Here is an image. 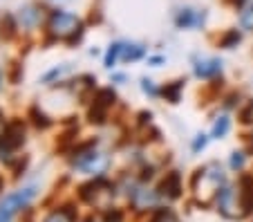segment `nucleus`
Instances as JSON below:
<instances>
[{
  "mask_svg": "<svg viewBox=\"0 0 253 222\" xmlns=\"http://www.w3.org/2000/svg\"><path fill=\"white\" fill-rule=\"evenodd\" d=\"M224 188V173H222L220 164H206L197 171L195 179H193V191H195L197 202L211 204L217 200L220 191Z\"/></svg>",
  "mask_w": 253,
  "mask_h": 222,
  "instance_id": "1",
  "label": "nucleus"
},
{
  "mask_svg": "<svg viewBox=\"0 0 253 222\" xmlns=\"http://www.w3.org/2000/svg\"><path fill=\"white\" fill-rule=\"evenodd\" d=\"M217 207L220 213L229 220H240V218L247 216V209H244L242 195H240V188L235 186H224L217 195Z\"/></svg>",
  "mask_w": 253,
  "mask_h": 222,
  "instance_id": "2",
  "label": "nucleus"
},
{
  "mask_svg": "<svg viewBox=\"0 0 253 222\" xmlns=\"http://www.w3.org/2000/svg\"><path fill=\"white\" fill-rule=\"evenodd\" d=\"M81 20L77 16L65 14V11H56V14L49 18V32L56 39H65V41H74L81 34Z\"/></svg>",
  "mask_w": 253,
  "mask_h": 222,
  "instance_id": "3",
  "label": "nucleus"
},
{
  "mask_svg": "<svg viewBox=\"0 0 253 222\" xmlns=\"http://www.w3.org/2000/svg\"><path fill=\"white\" fill-rule=\"evenodd\" d=\"M25 144V126L20 121H11L5 128V133H0V157L5 162H11V155Z\"/></svg>",
  "mask_w": 253,
  "mask_h": 222,
  "instance_id": "4",
  "label": "nucleus"
},
{
  "mask_svg": "<svg viewBox=\"0 0 253 222\" xmlns=\"http://www.w3.org/2000/svg\"><path fill=\"white\" fill-rule=\"evenodd\" d=\"M81 195H83V200H87V202L94 204V207L108 209V204L112 202V195H115V191H112V186L108 182H103V179H96V182H92V184H87V186L81 188Z\"/></svg>",
  "mask_w": 253,
  "mask_h": 222,
  "instance_id": "5",
  "label": "nucleus"
},
{
  "mask_svg": "<svg viewBox=\"0 0 253 222\" xmlns=\"http://www.w3.org/2000/svg\"><path fill=\"white\" fill-rule=\"evenodd\" d=\"M36 195V188L34 186H27L23 188V191H16V193H9L2 202H0V213L2 216H14L16 211H20V209H25L29 202H32V198Z\"/></svg>",
  "mask_w": 253,
  "mask_h": 222,
  "instance_id": "6",
  "label": "nucleus"
},
{
  "mask_svg": "<svg viewBox=\"0 0 253 222\" xmlns=\"http://www.w3.org/2000/svg\"><path fill=\"white\" fill-rule=\"evenodd\" d=\"M74 166L81 169L83 173H92V175H101L108 166V157L101 153H94V150H87V153H81L74 160Z\"/></svg>",
  "mask_w": 253,
  "mask_h": 222,
  "instance_id": "7",
  "label": "nucleus"
},
{
  "mask_svg": "<svg viewBox=\"0 0 253 222\" xmlns=\"http://www.w3.org/2000/svg\"><path fill=\"white\" fill-rule=\"evenodd\" d=\"M206 14L204 11H197V9H179L177 14V27H184V29H191V27H200L204 23Z\"/></svg>",
  "mask_w": 253,
  "mask_h": 222,
  "instance_id": "8",
  "label": "nucleus"
},
{
  "mask_svg": "<svg viewBox=\"0 0 253 222\" xmlns=\"http://www.w3.org/2000/svg\"><path fill=\"white\" fill-rule=\"evenodd\" d=\"M222 72V63L217 58H202V61L195 63V74L200 79H211L217 77Z\"/></svg>",
  "mask_w": 253,
  "mask_h": 222,
  "instance_id": "9",
  "label": "nucleus"
},
{
  "mask_svg": "<svg viewBox=\"0 0 253 222\" xmlns=\"http://www.w3.org/2000/svg\"><path fill=\"white\" fill-rule=\"evenodd\" d=\"M159 191H162V195H166V198H170V200L179 198V193H182V178H179V173L166 175V179L162 182Z\"/></svg>",
  "mask_w": 253,
  "mask_h": 222,
  "instance_id": "10",
  "label": "nucleus"
},
{
  "mask_svg": "<svg viewBox=\"0 0 253 222\" xmlns=\"http://www.w3.org/2000/svg\"><path fill=\"white\" fill-rule=\"evenodd\" d=\"M115 101V92L112 90H103V92H99V97H96V103H94V108H92V121H103V112H105V108L110 106V103Z\"/></svg>",
  "mask_w": 253,
  "mask_h": 222,
  "instance_id": "11",
  "label": "nucleus"
},
{
  "mask_svg": "<svg viewBox=\"0 0 253 222\" xmlns=\"http://www.w3.org/2000/svg\"><path fill=\"white\" fill-rule=\"evenodd\" d=\"M240 188V195H242V202H244V209H247V216L253 211V178L251 175H244L238 184Z\"/></svg>",
  "mask_w": 253,
  "mask_h": 222,
  "instance_id": "12",
  "label": "nucleus"
},
{
  "mask_svg": "<svg viewBox=\"0 0 253 222\" xmlns=\"http://www.w3.org/2000/svg\"><path fill=\"white\" fill-rule=\"evenodd\" d=\"M240 27L244 32H253V2L249 7H244L242 14H240Z\"/></svg>",
  "mask_w": 253,
  "mask_h": 222,
  "instance_id": "13",
  "label": "nucleus"
},
{
  "mask_svg": "<svg viewBox=\"0 0 253 222\" xmlns=\"http://www.w3.org/2000/svg\"><path fill=\"white\" fill-rule=\"evenodd\" d=\"M143 52H146V49H143L141 45H124V52H121V56H124L126 61H137V58L143 56Z\"/></svg>",
  "mask_w": 253,
  "mask_h": 222,
  "instance_id": "14",
  "label": "nucleus"
},
{
  "mask_svg": "<svg viewBox=\"0 0 253 222\" xmlns=\"http://www.w3.org/2000/svg\"><path fill=\"white\" fill-rule=\"evenodd\" d=\"M229 128H231V121H229V117H226V115H222L220 119L215 121V126H213V137H224L226 133H229Z\"/></svg>",
  "mask_w": 253,
  "mask_h": 222,
  "instance_id": "15",
  "label": "nucleus"
},
{
  "mask_svg": "<svg viewBox=\"0 0 253 222\" xmlns=\"http://www.w3.org/2000/svg\"><path fill=\"white\" fill-rule=\"evenodd\" d=\"M121 52H124V45H121V43H115V45H112L110 52H108V56H105V65H108V68H112V65L117 63V58L121 56Z\"/></svg>",
  "mask_w": 253,
  "mask_h": 222,
  "instance_id": "16",
  "label": "nucleus"
},
{
  "mask_svg": "<svg viewBox=\"0 0 253 222\" xmlns=\"http://www.w3.org/2000/svg\"><path fill=\"white\" fill-rule=\"evenodd\" d=\"M45 222H74V216H72V211H54L52 216H47Z\"/></svg>",
  "mask_w": 253,
  "mask_h": 222,
  "instance_id": "17",
  "label": "nucleus"
},
{
  "mask_svg": "<svg viewBox=\"0 0 253 222\" xmlns=\"http://www.w3.org/2000/svg\"><path fill=\"white\" fill-rule=\"evenodd\" d=\"M240 43V34H238V29H231L229 34L222 39V45L224 47H233V45H238Z\"/></svg>",
  "mask_w": 253,
  "mask_h": 222,
  "instance_id": "18",
  "label": "nucleus"
},
{
  "mask_svg": "<svg viewBox=\"0 0 253 222\" xmlns=\"http://www.w3.org/2000/svg\"><path fill=\"white\" fill-rule=\"evenodd\" d=\"M153 222H179L175 216H172L170 211H166V209H162V211H157V216L153 218Z\"/></svg>",
  "mask_w": 253,
  "mask_h": 222,
  "instance_id": "19",
  "label": "nucleus"
},
{
  "mask_svg": "<svg viewBox=\"0 0 253 222\" xmlns=\"http://www.w3.org/2000/svg\"><path fill=\"white\" fill-rule=\"evenodd\" d=\"M179 90H182V83H175V86H170V88H166V90H164V94H166L168 99H170L172 103L177 101V99H179Z\"/></svg>",
  "mask_w": 253,
  "mask_h": 222,
  "instance_id": "20",
  "label": "nucleus"
},
{
  "mask_svg": "<svg viewBox=\"0 0 253 222\" xmlns=\"http://www.w3.org/2000/svg\"><path fill=\"white\" fill-rule=\"evenodd\" d=\"M231 166H233V169H242L244 166V155L242 153H233V157H231Z\"/></svg>",
  "mask_w": 253,
  "mask_h": 222,
  "instance_id": "21",
  "label": "nucleus"
},
{
  "mask_svg": "<svg viewBox=\"0 0 253 222\" xmlns=\"http://www.w3.org/2000/svg\"><path fill=\"white\" fill-rule=\"evenodd\" d=\"M204 146H206V137H204V135H200V137H197V139H195V144H193V150H195V153H197V150H200V148H204Z\"/></svg>",
  "mask_w": 253,
  "mask_h": 222,
  "instance_id": "22",
  "label": "nucleus"
},
{
  "mask_svg": "<svg viewBox=\"0 0 253 222\" xmlns=\"http://www.w3.org/2000/svg\"><path fill=\"white\" fill-rule=\"evenodd\" d=\"M143 90H146V92H150V94H157V90H155V88H153V81H146V79H143Z\"/></svg>",
  "mask_w": 253,
  "mask_h": 222,
  "instance_id": "23",
  "label": "nucleus"
},
{
  "mask_svg": "<svg viewBox=\"0 0 253 222\" xmlns=\"http://www.w3.org/2000/svg\"><path fill=\"white\" fill-rule=\"evenodd\" d=\"M229 2H231V5H233V7H242L244 2H247V0H229Z\"/></svg>",
  "mask_w": 253,
  "mask_h": 222,
  "instance_id": "24",
  "label": "nucleus"
},
{
  "mask_svg": "<svg viewBox=\"0 0 253 222\" xmlns=\"http://www.w3.org/2000/svg\"><path fill=\"white\" fill-rule=\"evenodd\" d=\"M0 222H11V218H9V216H2V213H0Z\"/></svg>",
  "mask_w": 253,
  "mask_h": 222,
  "instance_id": "25",
  "label": "nucleus"
},
{
  "mask_svg": "<svg viewBox=\"0 0 253 222\" xmlns=\"http://www.w3.org/2000/svg\"><path fill=\"white\" fill-rule=\"evenodd\" d=\"M0 133H2V112H0Z\"/></svg>",
  "mask_w": 253,
  "mask_h": 222,
  "instance_id": "26",
  "label": "nucleus"
},
{
  "mask_svg": "<svg viewBox=\"0 0 253 222\" xmlns=\"http://www.w3.org/2000/svg\"><path fill=\"white\" fill-rule=\"evenodd\" d=\"M0 191H2V178H0Z\"/></svg>",
  "mask_w": 253,
  "mask_h": 222,
  "instance_id": "27",
  "label": "nucleus"
}]
</instances>
